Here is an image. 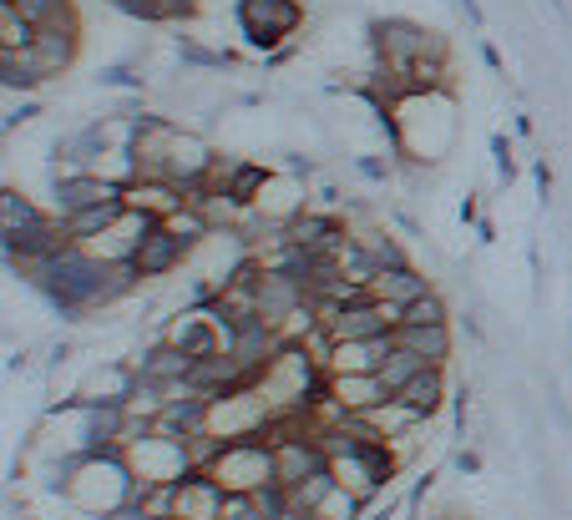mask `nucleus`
<instances>
[{
    "instance_id": "1",
    "label": "nucleus",
    "mask_w": 572,
    "mask_h": 520,
    "mask_svg": "<svg viewBox=\"0 0 572 520\" xmlns=\"http://www.w3.org/2000/svg\"><path fill=\"white\" fill-rule=\"evenodd\" d=\"M26 284L52 303L56 319L81 324V319H92V309H112V303L127 299V293L142 284V274H137L133 258L112 263V258L87 253L81 243H71V247H61L52 263H41Z\"/></svg>"
},
{
    "instance_id": "2",
    "label": "nucleus",
    "mask_w": 572,
    "mask_h": 520,
    "mask_svg": "<svg viewBox=\"0 0 572 520\" xmlns=\"http://www.w3.org/2000/svg\"><path fill=\"white\" fill-rule=\"evenodd\" d=\"M142 490L147 485L137 481V470L127 465V450H87L67 500L81 506L92 520H107L112 510H122L127 500H142Z\"/></svg>"
},
{
    "instance_id": "3",
    "label": "nucleus",
    "mask_w": 572,
    "mask_h": 520,
    "mask_svg": "<svg viewBox=\"0 0 572 520\" xmlns=\"http://www.w3.org/2000/svg\"><path fill=\"white\" fill-rule=\"evenodd\" d=\"M127 450V465L137 470V481L142 485H178L193 475V455H187V440L178 435H158V429H142L133 440L122 444Z\"/></svg>"
},
{
    "instance_id": "4",
    "label": "nucleus",
    "mask_w": 572,
    "mask_h": 520,
    "mask_svg": "<svg viewBox=\"0 0 572 520\" xmlns=\"http://www.w3.org/2000/svg\"><path fill=\"white\" fill-rule=\"evenodd\" d=\"M218 485L228 495H259L268 481H274V444L259 435V440H233L218 450V460L208 465Z\"/></svg>"
},
{
    "instance_id": "5",
    "label": "nucleus",
    "mask_w": 572,
    "mask_h": 520,
    "mask_svg": "<svg viewBox=\"0 0 572 520\" xmlns=\"http://www.w3.org/2000/svg\"><path fill=\"white\" fill-rule=\"evenodd\" d=\"M233 15H239L243 41H249L253 51H264V56L279 51V46H289V36L305 26L299 0H239Z\"/></svg>"
},
{
    "instance_id": "6",
    "label": "nucleus",
    "mask_w": 572,
    "mask_h": 520,
    "mask_svg": "<svg viewBox=\"0 0 572 520\" xmlns=\"http://www.w3.org/2000/svg\"><path fill=\"white\" fill-rule=\"evenodd\" d=\"M370 46H375V61L396 66V71H411L426 56H451L436 31L415 26V21H370Z\"/></svg>"
},
{
    "instance_id": "7",
    "label": "nucleus",
    "mask_w": 572,
    "mask_h": 520,
    "mask_svg": "<svg viewBox=\"0 0 572 520\" xmlns=\"http://www.w3.org/2000/svg\"><path fill=\"white\" fill-rule=\"evenodd\" d=\"M187 258H193V243H187L178 228H168L162 218L147 228V238L137 243V253H133V263H137V274L142 278H168L173 268H183Z\"/></svg>"
},
{
    "instance_id": "8",
    "label": "nucleus",
    "mask_w": 572,
    "mask_h": 520,
    "mask_svg": "<svg viewBox=\"0 0 572 520\" xmlns=\"http://www.w3.org/2000/svg\"><path fill=\"white\" fill-rule=\"evenodd\" d=\"M309 303V284L299 274H289V268H268L259 274V313H264L274 328H284L294 319V313Z\"/></svg>"
},
{
    "instance_id": "9",
    "label": "nucleus",
    "mask_w": 572,
    "mask_h": 520,
    "mask_svg": "<svg viewBox=\"0 0 572 520\" xmlns=\"http://www.w3.org/2000/svg\"><path fill=\"white\" fill-rule=\"evenodd\" d=\"M117 197H127V187L112 183V177H102V172H61V177L52 183V208H56V218L92 208V203H117Z\"/></svg>"
},
{
    "instance_id": "10",
    "label": "nucleus",
    "mask_w": 572,
    "mask_h": 520,
    "mask_svg": "<svg viewBox=\"0 0 572 520\" xmlns=\"http://www.w3.org/2000/svg\"><path fill=\"white\" fill-rule=\"evenodd\" d=\"M390 349H396V328H390V334H375V338H330L324 369H330V374H380Z\"/></svg>"
},
{
    "instance_id": "11",
    "label": "nucleus",
    "mask_w": 572,
    "mask_h": 520,
    "mask_svg": "<svg viewBox=\"0 0 572 520\" xmlns=\"http://www.w3.org/2000/svg\"><path fill=\"white\" fill-rule=\"evenodd\" d=\"M224 506H228V490L208 470H193L173 490V520H224Z\"/></svg>"
},
{
    "instance_id": "12",
    "label": "nucleus",
    "mask_w": 572,
    "mask_h": 520,
    "mask_svg": "<svg viewBox=\"0 0 572 520\" xmlns=\"http://www.w3.org/2000/svg\"><path fill=\"white\" fill-rule=\"evenodd\" d=\"M133 394H137V365L133 359H112V365L92 369V374L81 379L77 404H122L127 409Z\"/></svg>"
},
{
    "instance_id": "13",
    "label": "nucleus",
    "mask_w": 572,
    "mask_h": 520,
    "mask_svg": "<svg viewBox=\"0 0 572 520\" xmlns=\"http://www.w3.org/2000/svg\"><path fill=\"white\" fill-rule=\"evenodd\" d=\"M314 470H330V455L320 450V440L314 435H294V440H279L274 444V481L279 485H299L309 481Z\"/></svg>"
},
{
    "instance_id": "14",
    "label": "nucleus",
    "mask_w": 572,
    "mask_h": 520,
    "mask_svg": "<svg viewBox=\"0 0 572 520\" xmlns=\"http://www.w3.org/2000/svg\"><path fill=\"white\" fill-rule=\"evenodd\" d=\"M77 51H81V31H61V26H41L36 41H31V61L46 71V81L61 77L77 66Z\"/></svg>"
},
{
    "instance_id": "15",
    "label": "nucleus",
    "mask_w": 572,
    "mask_h": 520,
    "mask_svg": "<svg viewBox=\"0 0 572 520\" xmlns=\"http://www.w3.org/2000/svg\"><path fill=\"white\" fill-rule=\"evenodd\" d=\"M330 400L345 415H370L375 404H386L390 390L380 374H330Z\"/></svg>"
},
{
    "instance_id": "16",
    "label": "nucleus",
    "mask_w": 572,
    "mask_h": 520,
    "mask_svg": "<svg viewBox=\"0 0 572 520\" xmlns=\"http://www.w3.org/2000/svg\"><path fill=\"white\" fill-rule=\"evenodd\" d=\"M426 293H431V284L415 263L380 268V274L370 278V288H365V299H375V303H415V299H426Z\"/></svg>"
},
{
    "instance_id": "17",
    "label": "nucleus",
    "mask_w": 572,
    "mask_h": 520,
    "mask_svg": "<svg viewBox=\"0 0 572 520\" xmlns=\"http://www.w3.org/2000/svg\"><path fill=\"white\" fill-rule=\"evenodd\" d=\"M324 334L330 338H375V334H390V324L375 299H355L324 319Z\"/></svg>"
},
{
    "instance_id": "18",
    "label": "nucleus",
    "mask_w": 572,
    "mask_h": 520,
    "mask_svg": "<svg viewBox=\"0 0 572 520\" xmlns=\"http://www.w3.org/2000/svg\"><path fill=\"white\" fill-rule=\"evenodd\" d=\"M396 344L400 349H411V354H421V359L436 365V369H446L451 365V354H456L451 324H405V328H396Z\"/></svg>"
},
{
    "instance_id": "19",
    "label": "nucleus",
    "mask_w": 572,
    "mask_h": 520,
    "mask_svg": "<svg viewBox=\"0 0 572 520\" xmlns=\"http://www.w3.org/2000/svg\"><path fill=\"white\" fill-rule=\"evenodd\" d=\"M451 394H456V390H451V379H446V369L426 365L421 374L411 379V384H405V390L396 394V400H405L411 409H421L426 419H436L441 409H446V400H451Z\"/></svg>"
},
{
    "instance_id": "20",
    "label": "nucleus",
    "mask_w": 572,
    "mask_h": 520,
    "mask_svg": "<svg viewBox=\"0 0 572 520\" xmlns=\"http://www.w3.org/2000/svg\"><path fill=\"white\" fill-rule=\"evenodd\" d=\"M365 419H370V429L380 435V440H400V435H415V429H426V425H431V419L421 415V409H411V404L396 400V394H390L386 404H375V409H370Z\"/></svg>"
},
{
    "instance_id": "21",
    "label": "nucleus",
    "mask_w": 572,
    "mask_h": 520,
    "mask_svg": "<svg viewBox=\"0 0 572 520\" xmlns=\"http://www.w3.org/2000/svg\"><path fill=\"white\" fill-rule=\"evenodd\" d=\"M127 212V197H117V203H92V208H81V212H67V233L71 243H92V238H102L112 228V222Z\"/></svg>"
},
{
    "instance_id": "22",
    "label": "nucleus",
    "mask_w": 572,
    "mask_h": 520,
    "mask_svg": "<svg viewBox=\"0 0 572 520\" xmlns=\"http://www.w3.org/2000/svg\"><path fill=\"white\" fill-rule=\"evenodd\" d=\"M15 11L26 15L31 26H61V31H81V15L71 0H11Z\"/></svg>"
},
{
    "instance_id": "23",
    "label": "nucleus",
    "mask_w": 572,
    "mask_h": 520,
    "mask_svg": "<svg viewBox=\"0 0 572 520\" xmlns=\"http://www.w3.org/2000/svg\"><path fill=\"white\" fill-rule=\"evenodd\" d=\"M41 218H46V212H41L21 187H0V238L26 233L31 222H41Z\"/></svg>"
},
{
    "instance_id": "24",
    "label": "nucleus",
    "mask_w": 572,
    "mask_h": 520,
    "mask_svg": "<svg viewBox=\"0 0 572 520\" xmlns=\"http://www.w3.org/2000/svg\"><path fill=\"white\" fill-rule=\"evenodd\" d=\"M0 81H5V92H36L46 71L31 61V51H0Z\"/></svg>"
},
{
    "instance_id": "25",
    "label": "nucleus",
    "mask_w": 572,
    "mask_h": 520,
    "mask_svg": "<svg viewBox=\"0 0 572 520\" xmlns=\"http://www.w3.org/2000/svg\"><path fill=\"white\" fill-rule=\"evenodd\" d=\"M36 31L41 26H31V21L15 11L11 0H0V51H31Z\"/></svg>"
},
{
    "instance_id": "26",
    "label": "nucleus",
    "mask_w": 572,
    "mask_h": 520,
    "mask_svg": "<svg viewBox=\"0 0 572 520\" xmlns=\"http://www.w3.org/2000/svg\"><path fill=\"white\" fill-rule=\"evenodd\" d=\"M421 369H426V359H421V354H411V349H400V344H396V349H390V359L380 365V379H386V390H390V394H400L415 374H421Z\"/></svg>"
},
{
    "instance_id": "27",
    "label": "nucleus",
    "mask_w": 572,
    "mask_h": 520,
    "mask_svg": "<svg viewBox=\"0 0 572 520\" xmlns=\"http://www.w3.org/2000/svg\"><path fill=\"white\" fill-rule=\"evenodd\" d=\"M359 506H365V500H359L355 490H345V485H334V490L324 495L320 506L309 510V520H355V516H359Z\"/></svg>"
},
{
    "instance_id": "28",
    "label": "nucleus",
    "mask_w": 572,
    "mask_h": 520,
    "mask_svg": "<svg viewBox=\"0 0 572 520\" xmlns=\"http://www.w3.org/2000/svg\"><path fill=\"white\" fill-rule=\"evenodd\" d=\"M334 485H340V481H334V470H314L309 481H299V485L289 490V495H294V510H299V516H309V510L320 506V500L334 490Z\"/></svg>"
},
{
    "instance_id": "29",
    "label": "nucleus",
    "mask_w": 572,
    "mask_h": 520,
    "mask_svg": "<svg viewBox=\"0 0 572 520\" xmlns=\"http://www.w3.org/2000/svg\"><path fill=\"white\" fill-rule=\"evenodd\" d=\"M405 324H451V309H446V299L431 288L426 299H415V303L400 309V328H405Z\"/></svg>"
},
{
    "instance_id": "30",
    "label": "nucleus",
    "mask_w": 572,
    "mask_h": 520,
    "mask_svg": "<svg viewBox=\"0 0 572 520\" xmlns=\"http://www.w3.org/2000/svg\"><path fill=\"white\" fill-rule=\"evenodd\" d=\"M355 238L365 247H370V258L380 263V268H400V263H411L405 253H400V243L390 233H380V228H355Z\"/></svg>"
},
{
    "instance_id": "31",
    "label": "nucleus",
    "mask_w": 572,
    "mask_h": 520,
    "mask_svg": "<svg viewBox=\"0 0 572 520\" xmlns=\"http://www.w3.org/2000/svg\"><path fill=\"white\" fill-rule=\"evenodd\" d=\"M178 61L198 66V71H228V66H233V56L214 51V46H198V41H178Z\"/></svg>"
},
{
    "instance_id": "32",
    "label": "nucleus",
    "mask_w": 572,
    "mask_h": 520,
    "mask_svg": "<svg viewBox=\"0 0 572 520\" xmlns=\"http://www.w3.org/2000/svg\"><path fill=\"white\" fill-rule=\"evenodd\" d=\"M492 157H496V172H502V183L512 187V177H517V157H512V142H506L502 131L492 137Z\"/></svg>"
},
{
    "instance_id": "33",
    "label": "nucleus",
    "mask_w": 572,
    "mask_h": 520,
    "mask_svg": "<svg viewBox=\"0 0 572 520\" xmlns=\"http://www.w3.org/2000/svg\"><path fill=\"white\" fill-rule=\"evenodd\" d=\"M102 81H107V86H127V92H142V77H137L127 61L107 66V71H102Z\"/></svg>"
},
{
    "instance_id": "34",
    "label": "nucleus",
    "mask_w": 572,
    "mask_h": 520,
    "mask_svg": "<svg viewBox=\"0 0 572 520\" xmlns=\"http://www.w3.org/2000/svg\"><path fill=\"white\" fill-rule=\"evenodd\" d=\"M355 167H359V177H370V183H386V177H390V167L380 162V157H359Z\"/></svg>"
},
{
    "instance_id": "35",
    "label": "nucleus",
    "mask_w": 572,
    "mask_h": 520,
    "mask_svg": "<svg viewBox=\"0 0 572 520\" xmlns=\"http://www.w3.org/2000/svg\"><path fill=\"white\" fill-rule=\"evenodd\" d=\"M36 112H41L36 102H15L11 112H5V131H15V127H21V122H31V117H36Z\"/></svg>"
},
{
    "instance_id": "36",
    "label": "nucleus",
    "mask_w": 572,
    "mask_h": 520,
    "mask_svg": "<svg viewBox=\"0 0 572 520\" xmlns=\"http://www.w3.org/2000/svg\"><path fill=\"white\" fill-rule=\"evenodd\" d=\"M451 470H461V475H477V470H481V455H477V450H456V455H451Z\"/></svg>"
},
{
    "instance_id": "37",
    "label": "nucleus",
    "mask_w": 572,
    "mask_h": 520,
    "mask_svg": "<svg viewBox=\"0 0 572 520\" xmlns=\"http://www.w3.org/2000/svg\"><path fill=\"white\" fill-rule=\"evenodd\" d=\"M461 5V15L471 21V26H487V15H481V0H456Z\"/></svg>"
},
{
    "instance_id": "38",
    "label": "nucleus",
    "mask_w": 572,
    "mask_h": 520,
    "mask_svg": "<svg viewBox=\"0 0 572 520\" xmlns=\"http://www.w3.org/2000/svg\"><path fill=\"white\" fill-rule=\"evenodd\" d=\"M481 61L492 66V71H502V51H496L492 41H481Z\"/></svg>"
},
{
    "instance_id": "39",
    "label": "nucleus",
    "mask_w": 572,
    "mask_h": 520,
    "mask_svg": "<svg viewBox=\"0 0 572 520\" xmlns=\"http://www.w3.org/2000/svg\"><path fill=\"white\" fill-rule=\"evenodd\" d=\"M67 359H71V344H56V349H52V369H61Z\"/></svg>"
},
{
    "instance_id": "40",
    "label": "nucleus",
    "mask_w": 572,
    "mask_h": 520,
    "mask_svg": "<svg viewBox=\"0 0 572 520\" xmlns=\"http://www.w3.org/2000/svg\"><path fill=\"white\" fill-rule=\"evenodd\" d=\"M289 172L294 177H309V157H289Z\"/></svg>"
},
{
    "instance_id": "41",
    "label": "nucleus",
    "mask_w": 572,
    "mask_h": 520,
    "mask_svg": "<svg viewBox=\"0 0 572 520\" xmlns=\"http://www.w3.org/2000/svg\"><path fill=\"white\" fill-rule=\"evenodd\" d=\"M552 11H558L562 21H568V0H552Z\"/></svg>"
}]
</instances>
